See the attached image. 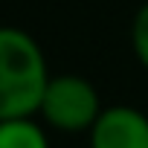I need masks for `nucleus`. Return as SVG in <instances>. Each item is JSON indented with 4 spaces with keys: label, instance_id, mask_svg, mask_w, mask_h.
<instances>
[{
    "label": "nucleus",
    "instance_id": "f257e3e1",
    "mask_svg": "<svg viewBox=\"0 0 148 148\" xmlns=\"http://www.w3.org/2000/svg\"><path fill=\"white\" fill-rule=\"evenodd\" d=\"M49 79L41 44L26 29L0 26V122L32 119Z\"/></svg>",
    "mask_w": 148,
    "mask_h": 148
},
{
    "label": "nucleus",
    "instance_id": "f03ea898",
    "mask_svg": "<svg viewBox=\"0 0 148 148\" xmlns=\"http://www.w3.org/2000/svg\"><path fill=\"white\" fill-rule=\"evenodd\" d=\"M102 99L90 79L76 73L52 76L44 99H41V116L49 128L61 134H90L96 119L102 116Z\"/></svg>",
    "mask_w": 148,
    "mask_h": 148
},
{
    "label": "nucleus",
    "instance_id": "7ed1b4c3",
    "mask_svg": "<svg viewBox=\"0 0 148 148\" xmlns=\"http://www.w3.org/2000/svg\"><path fill=\"white\" fill-rule=\"evenodd\" d=\"M87 136L90 148H148V116L134 105H110Z\"/></svg>",
    "mask_w": 148,
    "mask_h": 148
},
{
    "label": "nucleus",
    "instance_id": "20e7f679",
    "mask_svg": "<svg viewBox=\"0 0 148 148\" xmlns=\"http://www.w3.org/2000/svg\"><path fill=\"white\" fill-rule=\"evenodd\" d=\"M0 148H49V139L35 119H9L0 122Z\"/></svg>",
    "mask_w": 148,
    "mask_h": 148
},
{
    "label": "nucleus",
    "instance_id": "39448f33",
    "mask_svg": "<svg viewBox=\"0 0 148 148\" xmlns=\"http://www.w3.org/2000/svg\"><path fill=\"white\" fill-rule=\"evenodd\" d=\"M131 49H134L136 61L148 70V0L136 9V15L131 21Z\"/></svg>",
    "mask_w": 148,
    "mask_h": 148
}]
</instances>
